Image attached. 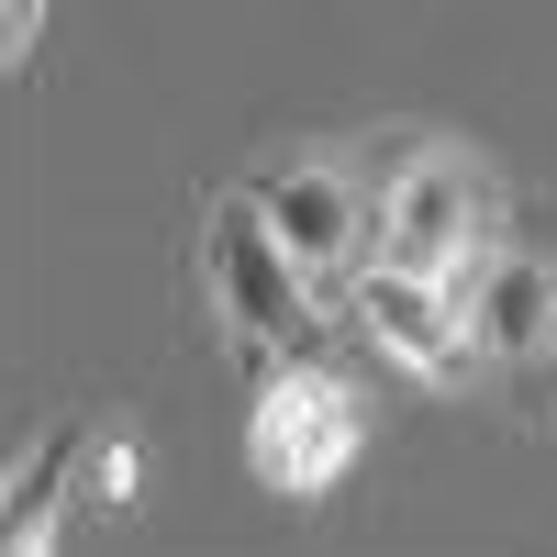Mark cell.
<instances>
[{"label": "cell", "mask_w": 557, "mask_h": 557, "mask_svg": "<svg viewBox=\"0 0 557 557\" xmlns=\"http://www.w3.org/2000/svg\"><path fill=\"white\" fill-rule=\"evenodd\" d=\"M134 480H146V446H134V424H89L78 435V480H67V513H123Z\"/></svg>", "instance_id": "8"}, {"label": "cell", "mask_w": 557, "mask_h": 557, "mask_svg": "<svg viewBox=\"0 0 557 557\" xmlns=\"http://www.w3.org/2000/svg\"><path fill=\"white\" fill-rule=\"evenodd\" d=\"M480 178L457 168V157H412L401 178H391V201H380V223H368V257L380 268H412V278H457L469 268V246H480Z\"/></svg>", "instance_id": "3"}, {"label": "cell", "mask_w": 557, "mask_h": 557, "mask_svg": "<svg viewBox=\"0 0 557 557\" xmlns=\"http://www.w3.org/2000/svg\"><path fill=\"white\" fill-rule=\"evenodd\" d=\"M357 435H368V412H357V391L335 380V368H323V357H278L268 391H257L246 457H257V480H268L278 502H312V491L346 480Z\"/></svg>", "instance_id": "2"}, {"label": "cell", "mask_w": 557, "mask_h": 557, "mask_svg": "<svg viewBox=\"0 0 557 557\" xmlns=\"http://www.w3.org/2000/svg\"><path fill=\"white\" fill-rule=\"evenodd\" d=\"M357 323H368V346L391 368H412V380H435V391L469 380V357H480V335H469V312H457L446 278H412V268H380V257L357 268Z\"/></svg>", "instance_id": "4"}, {"label": "cell", "mask_w": 557, "mask_h": 557, "mask_svg": "<svg viewBox=\"0 0 557 557\" xmlns=\"http://www.w3.org/2000/svg\"><path fill=\"white\" fill-rule=\"evenodd\" d=\"M34 23H45V0H0V57H34Z\"/></svg>", "instance_id": "9"}, {"label": "cell", "mask_w": 557, "mask_h": 557, "mask_svg": "<svg viewBox=\"0 0 557 557\" xmlns=\"http://www.w3.org/2000/svg\"><path fill=\"white\" fill-rule=\"evenodd\" d=\"M201 268H212L223 323H235L257 357H312V301H323V278H312V268L257 223L246 190H235V201H212V223H201Z\"/></svg>", "instance_id": "1"}, {"label": "cell", "mask_w": 557, "mask_h": 557, "mask_svg": "<svg viewBox=\"0 0 557 557\" xmlns=\"http://www.w3.org/2000/svg\"><path fill=\"white\" fill-rule=\"evenodd\" d=\"M246 201L278 246H290L312 278H346L368 257V201H357V178L346 168H323V157H290V168H257L246 178Z\"/></svg>", "instance_id": "5"}, {"label": "cell", "mask_w": 557, "mask_h": 557, "mask_svg": "<svg viewBox=\"0 0 557 557\" xmlns=\"http://www.w3.org/2000/svg\"><path fill=\"white\" fill-rule=\"evenodd\" d=\"M469 335L480 357H546L557 346V268L546 257H491L469 290Z\"/></svg>", "instance_id": "6"}, {"label": "cell", "mask_w": 557, "mask_h": 557, "mask_svg": "<svg viewBox=\"0 0 557 557\" xmlns=\"http://www.w3.org/2000/svg\"><path fill=\"white\" fill-rule=\"evenodd\" d=\"M67 480H78V446H45L34 469L12 480V524H0V557H45V546H57V513H67Z\"/></svg>", "instance_id": "7"}]
</instances>
